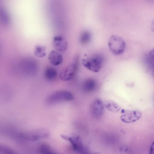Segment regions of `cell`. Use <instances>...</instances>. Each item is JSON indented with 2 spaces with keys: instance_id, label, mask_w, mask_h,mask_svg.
I'll return each instance as SVG.
<instances>
[{
  "instance_id": "cell-19",
  "label": "cell",
  "mask_w": 154,
  "mask_h": 154,
  "mask_svg": "<svg viewBox=\"0 0 154 154\" xmlns=\"http://www.w3.org/2000/svg\"><path fill=\"white\" fill-rule=\"evenodd\" d=\"M149 154H154V141L151 146Z\"/></svg>"
},
{
  "instance_id": "cell-20",
  "label": "cell",
  "mask_w": 154,
  "mask_h": 154,
  "mask_svg": "<svg viewBox=\"0 0 154 154\" xmlns=\"http://www.w3.org/2000/svg\"><path fill=\"white\" fill-rule=\"evenodd\" d=\"M149 54L152 57L154 58V47L150 51Z\"/></svg>"
},
{
  "instance_id": "cell-8",
  "label": "cell",
  "mask_w": 154,
  "mask_h": 154,
  "mask_svg": "<svg viewBox=\"0 0 154 154\" xmlns=\"http://www.w3.org/2000/svg\"><path fill=\"white\" fill-rule=\"evenodd\" d=\"M53 45L56 50L59 52L64 51L66 49L67 43L65 37L62 35H57L53 38Z\"/></svg>"
},
{
  "instance_id": "cell-18",
  "label": "cell",
  "mask_w": 154,
  "mask_h": 154,
  "mask_svg": "<svg viewBox=\"0 0 154 154\" xmlns=\"http://www.w3.org/2000/svg\"><path fill=\"white\" fill-rule=\"evenodd\" d=\"M1 150L4 154H17L12 150L6 147L1 148Z\"/></svg>"
},
{
  "instance_id": "cell-21",
  "label": "cell",
  "mask_w": 154,
  "mask_h": 154,
  "mask_svg": "<svg viewBox=\"0 0 154 154\" xmlns=\"http://www.w3.org/2000/svg\"><path fill=\"white\" fill-rule=\"evenodd\" d=\"M151 29L152 31L154 32V20L152 21L151 26Z\"/></svg>"
},
{
  "instance_id": "cell-16",
  "label": "cell",
  "mask_w": 154,
  "mask_h": 154,
  "mask_svg": "<svg viewBox=\"0 0 154 154\" xmlns=\"http://www.w3.org/2000/svg\"><path fill=\"white\" fill-rule=\"evenodd\" d=\"M91 37V35L89 32L85 31L81 34L79 38V41L81 44H85L90 41Z\"/></svg>"
},
{
  "instance_id": "cell-7",
  "label": "cell",
  "mask_w": 154,
  "mask_h": 154,
  "mask_svg": "<svg viewBox=\"0 0 154 154\" xmlns=\"http://www.w3.org/2000/svg\"><path fill=\"white\" fill-rule=\"evenodd\" d=\"M104 104L99 99H96L92 102L90 106V111L92 115L99 118L103 115L104 109Z\"/></svg>"
},
{
  "instance_id": "cell-9",
  "label": "cell",
  "mask_w": 154,
  "mask_h": 154,
  "mask_svg": "<svg viewBox=\"0 0 154 154\" xmlns=\"http://www.w3.org/2000/svg\"><path fill=\"white\" fill-rule=\"evenodd\" d=\"M48 58L49 62L53 65L57 66L63 62V58L62 54L56 50H52L49 53Z\"/></svg>"
},
{
  "instance_id": "cell-15",
  "label": "cell",
  "mask_w": 154,
  "mask_h": 154,
  "mask_svg": "<svg viewBox=\"0 0 154 154\" xmlns=\"http://www.w3.org/2000/svg\"><path fill=\"white\" fill-rule=\"evenodd\" d=\"M34 54L38 57H43L46 54L45 48L44 46L38 45L35 48L34 50Z\"/></svg>"
},
{
  "instance_id": "cell-11",
  "label": "cell",
  "mask_w": 154,
  "mask_h": 154,
  "mask_svg": "<svg viewBox=\"0 0 154 154\" xmlns=\"http://www.w3.org/2000/svg\"><path fill=\"white\" fill-rule=\"evenodd\" d=\"M23 72L27 75H33L37 71V67L34 62L28 61L23 63L22 66Z\"/></svg>"
},
{
  "instance_id": "cell-12",
  "label": "cell",
  "mask_w": 154,
  "mask_h": 154,
  "mask_svg": "<svg viewBox=\"0 0 154 154\" xmlns=\"http://www.w3.org/2000/svg\"><path fill=\"white\" fill-rule=\"evenodd\" d=\"M57 75L56 70L54 67L48 66L45 69L44 76L45 79L48 81H52L55 79Z\"/></svg>"
},
{
  "instance_id": "cell-14",
  "label": "cell",
  "mask_w": 154,
  "mask_h": 154,
  "mask_svg": "<svg viewBox=\"0 0 154 154\" xmlns=\"http://www.w3.org/2000/svg\"><path fill=\"white\" fill-rule=\"evenodd\" d=\"M96 86V82L92 79H88L84 81L82 85L83 90L87 92H90L94 90Z\"/></svg>"
},
{
  "instance_id": "cell-5",
  "label": "cell",
  "mask_w": 154,
  "mask_h": 154,
  "mask_svg": "<svg viewBox=\"0 0 154 154\" xmlns=\"http://www.w3.org/2000/svg\"><path fill=\"white\" fill-rule=\"evenodd\" d=\"M121 113V120L122 122L127 123L137 121L141 117L142 114L140 111L137 110L122 109Z\"/></svg>"
},
{
  "instance_id": "cell-6",
  "label": "cell",
  "mask_w": 154,
  "mask_h": 154,
  "mask_svg": "<svg viewBox=\"0 0 154 154\" xmlns=\"http://www.w3.org/2000/svg\"><path fill=\"white\" fill-rule=\"evenodd\" d=\"M101 59L97 57L83 59L82 63L88 69L94 72H97L101 69L102 66Z\"/></svg>"
},
{
  "instance_id": "cell-10",
  "label": "cell",
  "mask_w": 154,
  "mask_h": 154,
  "mask_svg": "<svg viewBox=\"0 0 154 154\" xmlns=\"http://www.w3.org/2000/svg\"><path fill=\"white\" fill-rule=\"evenodd\" d=\"M61 137L71 143L73 149L77 151L81 150L82 147V143L81 138L78 136L68 137L64 135H62Z\"/></svg>"
},
{
  "instance_id": "cell-1",
  "label": "cell",
  "mask_w": 154,
  "mask_h": 154,
  "mask_svg": "<svg viewBox=\"0 0 154 154\" xmlns=\"http://www.w3.org/2000/svg\"><path fill=\"white\" fill-rule=\"evenodd\" d=\"M73 96L72 93L67 90H59L50 94L47 98L46 101L49 104L68 102L72 100Z\"/></svg>"
},
{
  "instance_id": "cell-4",
  "label": "cell",
  "mask_w": 154,
  "mask_h": 154,
  "mask_svg": "<svg viewBox=\"0 0 154 154\" xmlns=\"http://www.w3.org/2000/svg\"><path fill=\"white\" fill-rule=\"evenodd\" d=\"M79 57L78 55L73 59L71 63L64 68L60 74L61 80L66 81L70 80L73 77L77 67Z\"/></svg>"
},
{
  "instance_id": "cell-13",
  "label": "cell",
  "mask_w": 154,
  "mask_h": 154,
  "mask_svg": "<svg viewBox=\"0 0 154 154\" xmlns=\"http://www.w3.org/2000/svg\"><path fill=\"white\" fill-rule=\"evenodd\" d=\"M104 104L106 109L111 112H117L119 111L121 109L119 105L116 102L112 100L105 101Z\"/></svg>"
},
{
  "instance_id": "cell-2",
  "label": "cell",
  "mask_w": 154,
  "mask_h": 154,
  "mask_svg": "<svg viewBox=\"0 0 154 154\" xmlns=\"http://www.w3.org/2000/svg\"><path fill=\"white\" fill-rule=\"evenodd\" d=\"M108 46L113 54L119 55L122 54L125 49V43L121 37L113 35L110 36L108 42Z\"/></svg>"
},
{
  "instance_id": "cell-3",
  "label": "cell",
  "mask_w": 154,
  "mask_h": 154,
  "mask_svg": "<svg viewBox=\"0 0 154 154\" xmlns=\"http://www.w3.org/2000/svg\"><path fill=\"white\" fill-rule=\"evenodd\" d=\"M49 132L46 130L40 129L21 132L19 136L22 139L32 141H35L48 137Z\"/></svg>"
},
{
  "instance_id": "cell-17",
  "label": "cell",
  "mask_w": 154,
  "mask_h": 154,
  "mask_svg": "<svg viewBox=\"0 0 154 154\" xmlns=\"http://www.w3.org/2000/svg\"><path fill=\"white\" fill-rule=\"evenodd\" d=\"M39 151L41 154H54L55 152L50 146L46 144H43L40 146Z\"/></svg>"
}]
</instances>
